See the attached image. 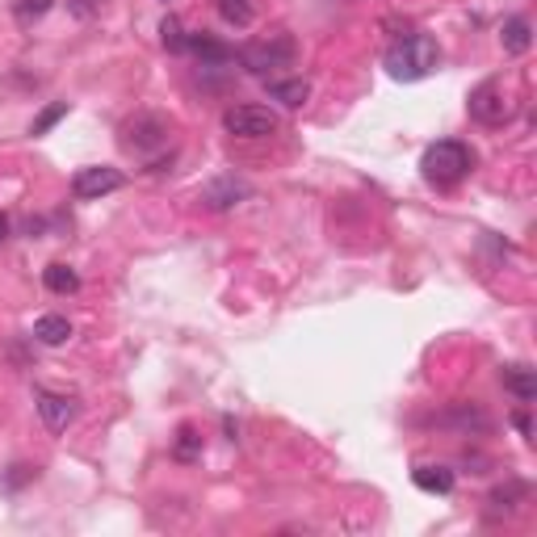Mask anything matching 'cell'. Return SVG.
Returning <instances> with one entry per match:
<instances>
[{"label":"cell","mask_w":537,"mask_h":537,"mask_svg":"<svg viewBox=\"0 0 537 537\" xmlns=\"http://www.w3.org/2000/svg\"><path fill=\"white\" fill-rule=\"evenodd\" d=\"M471 168H474V152L462 139H441V143H433V147H424V155H420L424 180H428V185H436V189L458 185V180L466 177Z\"/></svg>","instance_id":"1"},{"label":"cell","mask_w":537,"mask_h":537,"mask_svg":"<svg viewBox=\"0 0 537 537\" xmlns=\"http://www.w3.org/2000/svg\"><path fill=\"white\" fill-rule=\"evenodd\" d=\"M436 64H441V51L428 34H411L386 51V72L395 80H424L436 72Z\"/></svg>","instance_id":"2"},{"label":"cell","mask_w":537,"mask_h":537,"mask_svg":"<svg viewBox=\"0 0 537 537\" xmlns=\"http://www.w3.org/2000/svg\"><path fill=\"white\" fill-rule=\"evenodd\" d=\"M298 59V42L290 34H268L260 42H248L240 51V64L252 72V76H277L282 67H295Z\"/></svg>","instance_id":"3"},{"label":"cell","mask_w":537,"mask_h":537,"mask_svg":"<svg viewBox=\"0 0 537 537\" xmlns=\"http://www.w3.org/2000/svg\"><path fill=\"white\" fill-rule=\"evenodd\" d=\"M223 127L227 135L235 139H268V135H277V114L265 110V105H231L227 114H223Z\"/></svg>","instance_id":"4"},{"label":"cell","mask_w":537,"mask_h":537,"mask_svg":"<svg viewBox=\"0 0 537 537\" xmlns=\"http://www.w3.org/2000/svg\"><path fill=\"white\" fill-rule=\"evenodd\" d=\"M127 147L130 152H139V155H152V152H164L168 147V118L160 114H139V118H130L127 122Z\"/></svg>","instance_id":"5"},{"label":"cell","mask_w":537,"mask_h":537,"mask_svg":"<svg viewBox=\"0 0 537 537\" xmlns=\"http://www.w3.org/2000/svg\"><path fill=\"white\" fill-rule=\"evenodd\" d=\"M471 118L483 122V127H504L512 118V105H508V97H504V84H499V80H483V84L471 92Z\"/></svg>","instance_id":"6"},{"label":"cell","mask_w":537,"mask_h":537,"mask_svg":"<svg viewBox=\"0 0 537 537\" xmlns=\"http://www.w3.org/2000/svg\"><path fill=\"white\" fill-rule=\"evenodd\" d=\"M127 185V177L118 172V168H80L76 177H72V193H76L80 202H97V198H105V193H114Z\"/></svg>","instance_id":"7"},{"label":"cell","mask_w":537,"mask_h":537,"mask_svg":"<svg viewBox=\"0 0 537 537\" xmlns=\"http://www.w3.org/2000/svg\"><path fill=\"white\" fill-rule=\"evenodd\" d=\"M76 411H80V403L72 395H51V391H42L39 395V416L51 433H64L67 424L76 420Z\"/></svg>","instance_id":"8"},{"label":"cell","mask_w":537,"mask_h":537,"mask_svg":"<svg viewBox=\"0 0 537 537\" xmlns=\"http://www.w3.org/2000/svg\"><path fill=\"white\" fill-rule=\"evenodd\" d=\"M248 180H240V177H218V180H210L202 189V202L210 206V210H227V206H235L240 198H248Z\"/></svg>","instance_id":"9"},{"label":"cell","mask_w":537,"mask_h":537,"mask_svg":"<svg viewBox=\"0 0 537 537\" xmlns=\"http://www.w3.org/2000/svg\"><path fill=\"white\" fill-rule=\"evenodd\" d=\"M185 51L198 55V59H202V67H227V64H235V51H231V47H223L218 39H210V34H189Z\"/></svg>","instance_id":"10"},{"label":"cell","mask_w":537,"mask_h":537,"mask_svg":"<svg viewBox=\"0 0 537 537\" xmlns=\"http://www.w3.org/2000/svg\"><path fill=\"white\" fill-rule=\"evenodd\" d=\"M499 42H504V51L508 55H524L529 47H533V26H529V17H508L504 22V30H499Z\"/></svg>","instance_id":"11"},{"label":"cell","mask_w":537,"mask_h":537,"mask_svg":"<svg viewBox=\"0 0 537 537\" xmlns=\"http://www.w3.org/2000/svg\"><path fill=\"white\" fill-rule=\"evenodd\" d=\"M411 483L420 487V491H428V496H449L453 491V471L449 466H416Z\"/></svg>","instance_id":"12"},{"label":"cell","mask_w":537,"mask_h":537,"mask_svg":"<svg viewBox=\"0 0 537 537\" xmlns=\"http://www.w3.org/2000/svg\"><path fill=\"white\" fill-rule=\"evenodd\" d=\"M268 97H273V101H282L286 110H298V105L311 97V84L303 76H298V80H268Z\"/></svg>","instance_id":"13"},{"label":"cell","mask_w":537,"mask_h":537,"mask_svg":"<svg viewBox=\"0 0 537 537\" xmlns=\"http://www.w3.org/2000/svg\"><path fill=\"white\" fill-rule=\"evenodd\" d=\"M67 336H72V323L64 320V315H42V320H34V340L39 345H67Z\"/></svg>","instance_id":"14"},{"label":"cell","mask_w":537,"mask_h":537,"mask_svg":"<svg viewBox=\"0 0 537 537\" xmlns=\"http://www.w3.org/2000/svg\"><path fill=\"white\" fill-rule=\"evenodd\" d=\"M504 386H508L521 403H529V399L537 395V378H533L529 365H508V370H504Z\"/></svg>","instance_id":"15"},{"label":"cell","mask_w":537,"mask_h":537,"mask_svg":"<svg viewBox=\"0 0 537 537\" xmlns=\"http://www.w3.org/2000/svg\"><path fill=\"white\" fill-rule=\"evenodd\" d=\"M42 282H47L51 295H76V290H80L76 268H67V265H47V268H42Z\"/></svg>","instance_id":"16"},{"label":"cell","mask_w":537,"mask_h":537,"mask_svg":"<svg viewBox=\"0 0 537 537\" xmlns=\"http://www.w3.org/2000/svg\"><path fill=\"white\" fill-rule=\"evenodd\" d=\"M218 13H223V22H231V26H252V0H218Z\"/></svg>","instance_id":"17"},{"label":"cell","mask_w":537,"mask_h":537,"mask_svg":"<svg viewBox=\"0 0 537 537\" xmlns=\"http://www.w3.org/2000/svg\"><path fill=\"white\" fill-rule=\"evenodd\" d=\"M172 458H180V462H193V458H202V436H198V428H180L177 433V445H172Z\"/></svg>","instance_id":"18"},{"label":"cell","mask_w":537,"mask_h":537,"mask_svg":"<svg viewBox=\"0 0 537 537\" xmlns=\"http://www.w3.org/2000/svg\"><path fill=\"white\" fill-rule=\"evenodd\" d=\"M160 39H164V47L172 55H185V42H189V34L180 30L177 17H164V22H160Z\"/></svg>","instance_id":"19"},{"label":"cell","mask_w":537,"mask_h":537,"mask_svg":"<svg viewBox=\"0 0 537 537\" xmlns=\"http://www.w3.org/2000/svg\"><path fill=\"white\" fill-rule=\"evenodd\" d=\"M51 13V0H17L13 4V17L17 26H30V22H39V17Z\"/></svg>","instance_id":"20"},{"label":"cell","mask_w":537,"mask_h":537,"mask_svg":"<svg viewBox=\"0 0 537 537\" xmlns=\"http://www.w3.org/2000/svg\"><path fill=\"white\" fill-rule=\"evenodd\" d=\"M67 118V101H55V105H47L39 118H34V127H30V135H47V130L55 127V122H64Z\"/></svg>","instance_id":"21"},{"label":"cell","mask_w":537,"mask_h":537,"mask_svg":"<svg viewBox=\"0 0 537 537\" xmlns=\"http://www.w3.org/2000/svg\"><path fill=\"white\" fill-rule=\"evenodd\" d=\"M516 496H524V487H521V483H512L508 491L499 487V491H491V508H516V504H512Z\"/></svg>","instance_id":"22"},{"label":"cell","mask_w":537,"mask_h":537,"mask_svg":"<svg viewBox=\"0 0 537 537\" xmlns=\"http://www.w3.org/2000/svg\"><path fill=\"white\" fill-rule=\"evenodd\" d=\"M101 4L105 0H67V9L76 17H92V13H101Z\"/></svg>","instance_id":"23"},{"label":"cell","mask_w":537,"mask_h":537,"mask_svg":"<svg viewBox=\"0 0 537 537\" xmlns=\"http://www.w3.org/2000/svg\"><path fill=\"white\" fill-rule=\"evenodd\" d=\"M512 424L521 428V436H529V433H533V428H529V416H524V411H516V416H512Z\"/></svg>","instance_id":"24"},{"label":"cell","mask_w":537,"mask_h":537,"mask_svg":"<svg viewBox=\"0 0 537 537\" xmlns=\"http://www.w3.org/2000/svg\"><path fill=\"white\" fill-rule=\"evenodd\" d=\"M9 240V215H0V243Z\"/></svg>","instance_id":"25"}]
</instances>
